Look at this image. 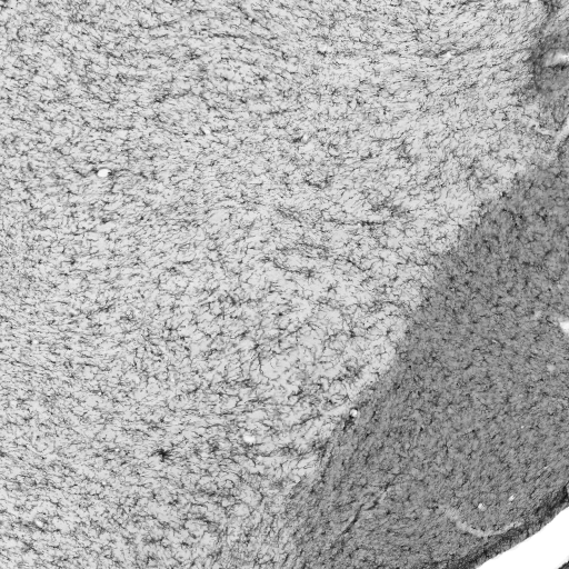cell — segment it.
I'll use <instances>...</instances> for the list:
<instances>
[{
    "label": "cell",
    "mask_w": 569,
    "mask_h": 569,
    "mask_svg": "<svg viewBox=\"0 0 569 569\" xmlns=\"http://www.w3.org/2000/svg\"><path fill=\"white\" fill-rule=\"evenodd\" d=\"M551 14L550 27L537 41L531 54L532 87L541 106L550 108L557 122L567 117L568 20Z\"/></svg>",
    "instance_id": "6da1fadb"
}]
</instances>
